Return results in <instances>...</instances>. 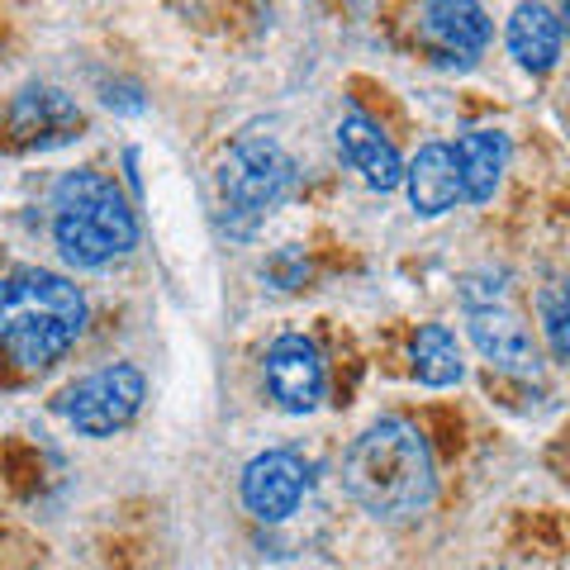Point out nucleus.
<instances>
[{
    "label": "nucleus",
    "mask_w": 570,
    "mask_h": 570,
    "mask_svg": "<svg viewBox=\"0 0 570 570\" xmlns=\"http://www.w3.org/2000/svg\"><path fill=\"white\" fill-rule=\"evenodd\" d=\"M142 390H148L142 385V371L129 362H115L71 385L62 395V414L86 438H110L134 423V414L142 409Z\"/></svg>",
    "instance_id": "39448f33"
},
{
    "label": "nucleus",
    "mask_w": 570,
    "mask_h": 570,
    "mask_svg": "<svg viewBox=\"0 0 570 570\" xmlns=\"http://www.w3.org/2000/svg\"><path fill=\"white\" fill-rule=\"evenodd\" d=\"M409 356H414V376L428 385V390H448L466 376V362H461V347L456 337L442 328V324H423L409 343Z\"/></svg>",
    "instance_id": "2eb2a0df"
},
{
    "label": "nucleus",
    "mask_w": 570,
    "mask_h": 570,
    "mask_svg": "<svg viewBox=\"0 0 570 570\" xmlns=\"http://www.w3.org/2000/svg\"><path fill=\"white\" fill-rule=\"evenodd\" d=\"M52 238L71 266H105L138 243V219L100 171H67L52 190Z\"/></svg>",
    "instance_id": "7ed1b4c3"
},
{
    "label": "nucleus",
    "mask_w": 570,
    "mask_h": 570,
    "mask_svg": "<svg viewBox=\"0 0 570 570\" xmlns=\"http://www.w3.org/2000/svg\"><path fill=\"white\" fill-rule=\"evenodd\" d=\"M262 376H266V390H272V400L285 409V414H309V409L324 400V356H318V347L299 333H285L266 347Z\"/></svg>",
    "instance_id": "423d86ee"
},
{
    "label": "nucleus",
    "mask_w": 570,
    "mask_h": 570,
    "mask_svg": "<svg viewBox=\"0 0 570 570\" xmlns=\"http://www.w3.org/2000/svg\"><path fill=\"white\" fill-rule=\"evenodd\" d=\"M471 343L480 347V356L494 371H509V376H538V347H532L528 328L513 318L509 309H471Z\"/></svg>",
    "instance_id": "9b49d317"
},
{
    "label": "nucleus",
    "mask_w": 570,
    "mask_h": 570,
    "mask_svg": "<svg viewBox=\"0 0 570 570\" xmlns=\"http://www.w3.org/2000/svg\"><path fill=\"white\" fill-rule=\"evenodd\" d=\"M305 490H309V466L295 452H262L243 471V504L262 523L291 519Z\"/></svg>",
    "instance_id": "0eeeda50"
},
{
    "label": "nucleus",
    "mask_w": 570,
    "mask_h": 570,
    "mask_svg": "<svg viewBox=\"0 0 570 570\" xmlns=\"http://www.w3.org/2000/svg\"><path fill=\"white\" fill-rule=\"evenodd\" d=\"M409 190V205H414L419 214H448L456 200H461V181H456V163H452V148L448 142H428V148H419V157L404 167V181Z\"/></svg>",
    "instance_id": "ddd939ff"
},
{
    "label": "nucleus",
    "mask_w": 570,
    "mask_h": 570,
    "mask_svg": "<svg viewBox=\"0 0 570 570\" xmlns=\"http://www.w3.org/2000/svg\"><path fill=\"white\" fill-rule=\"evenodd\" d=\"M509 48L528 71H551L561 58V20L547 6H519L509 20Z\"/></svg>",
    "instance_id": "4468645a"
},
{
    "label": "nucleus",
    "mask_w": 570,
    "mask_h": 570,
    "mask_svg": "<svg viewBox=\"0 0 570 570\" xmlns=\"http://www.w3.org/2000/svg\"><path fill=\"white\" fill-rule=\"evenodd\" d=\"M343 485L376 519H409L433 504V452L409 419H376L343 456Z\"/></svg>",
    "instance_id": "f257e3e1"
},
{
    "label": "nucleus",
    "mask_w": 570,
    "mask_h": 570,
    "mask_svg": "<svg viewBox=\"0 0 570 570\" xmlns=\"http://www.w3.org/2000/svg\"><path fill=\"white\" fill-rule=\"evenodd\" d=\"M86 328V295L58 272L0 276V356L20 371H48Z\"/></svg>",
    "instance_id": "f03ea898"
},
{
    "label": "nucleus",
    "mask_w": 570,
    "mask_h": 570,
    "mask_svg": "<svg viewBox=\"0 0 570 570\" xmlns=\"http://www.w3.org/2000/svg\"><path fill=\"white\" fill-rule=\"evenodd\" d=\"M291 157L281 153V142L272 138H238L219 163V190L228 200V214L257 219L272 205H281V195L291 190Z\"/></svg>",
    "instance_id": "20e7f679"
},
{
    "label": "nucleus",
    "mask_w": 570,
    "mask_h": 570,
    "mask_svg": "<svg viewBox=\"0 0 570 570\" xmlns=\"http://www.w3.org/2000/svg\"><path fill=\"white\" fill-rule=\"evenodd\" d=\"M337 153L347 157L352 171H362V181L371 190H395L404 181V157L395 153V142L381 134V124H371L362 110H352L337 124Z\"/></svg>",
    "instance_id": "1a4fd4ad"
},
{
    "label": "nucleus",
    "mask_w": 570,
    "mask_h": 570,
    "mask_svg": "<svg viewBox=\"0 0 570 570\" xmlns=\"http://www.w3.org/2000/svg\"><path fill=\"white\" fill-rule=\"evenodd\" d=\"M490 33L494 24L480 0H428L423 6V39L438 43L448 58L471 62L475 52H485Z\"/></svg>",
    "instance_id": "9d476101"
},
{
    "label": "nucleus",
    "mask_w": 570,
    "mask_h": 570,
    "mask_svg": "<svg viewBox=\"0 0 570 570\" xmlns=\"http://www.w3.org/2000/svg\"><path fill=\"white\" fill-rule=\"evenodd\" d=\"M452 163H456V181H461V200H475L485 205L499 176L509 167V138L499 129H471L456 138L452 148Z\"/></svg>",
    "instance_id": "f8f14e48"
},
{
    "label": "nucleus",
    "mask_w": 570,
    "mask_h": 570,
    "mask_svg": "<svg viewBox=\"0 0 570 570\" xmlns=\"http://www.w3.org/2000/svg\"><path fill=\"white\" fill-rule=\"evenodd\" d=\"M542 309H547L551 352L566 356V352H570V337H566V295H561V291H547V295H542Z\"/></svg>",
    "instance_id": "dca6fc26"
},
{
    "label": "nucleus",
    "mask_w": 570,
    "mask_h": 570,
    "mask_svg": "<svg viewBox=\"0 0 570 570\" xmlns=\"http://www.w3.org/2000/svg\"><path fill=\"white\" fill-rule=\"evenodd\" d=\"M10 142L14 148H62L81 134V110L71 96L52 91V86H33L10 105Z\"/></svg>",
    "instance_id": "6e6552de"
}]
</instances>
